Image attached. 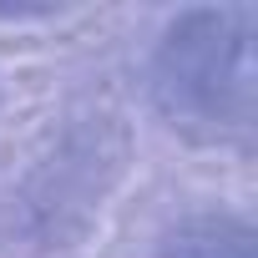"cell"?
<instances>
[{
	"mask_svg": "<svg viewBox=\"0 0 258 258\" xmlns=\"http://www.w3.org/2000/svg\"><path fill=\"white\" fill-rule=\"evenodd\" d=\"M152 101L192 142L248 147L253 142V6L182 11L152 51Z\"/></svg>",
	"mask_w": 258,
	"mask_h": 258,
	"instance_id": "6da1fadb",
	"label": "cell"
},
{
	"mask_svg": "<svg viewBox=\"0 0 258 258\" xmlns=\"http://www.w3.org/2000/svg\"><path fill=\"white\" fill-rule=\"evenodd\" d=\"M157 258H253V228L233 213H198L157 243Z\"/></svg>",
	"mask_w": 258,
	"mask_h": 258,
	"instance_id": "7a4b0ae2",
	"label": "cell"
}]
</instances>
